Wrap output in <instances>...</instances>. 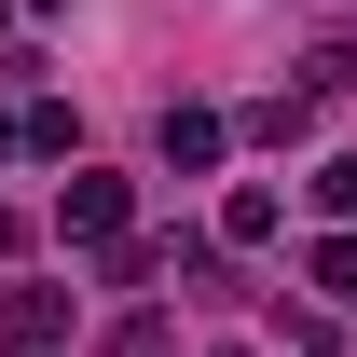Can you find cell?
Instances as JSON below:
<instances>
[{"instance_id":"6da1fadb","label":"cell","mask_w":357,"mask_h":357,"mask_svg":"<svg viewBox=\"0 0 357 357\" xmlns=\"http://www.w3.org/2000/svg\"><path fill=\"white\" fill-rule=\"evenodd\" d=\"M55 234L69 248H110V234H137V178H110V165H69V192H55Z\"/></svg>"},{"instance_id":"7a4b0ae2","label":"cell","mask_w":357,"mask_h":357,"mask_svg":"<svg viewBox=\"0 0 357 357\" xmlns=\"http://www.w3.org/2000/svg\"><path fill=\"white\" fill-rule=\"evenodd\" d=\"M220 151H234V124L206 110V96H178L165 124H151V165H165V178H220Z\"/></svg>"},{"instance_id":"3957f363","label":"cell","mask_w":357,"mask_h":357,"mask_svg":"<svg viewBox=\"0 0 357 357\" xmlns=\"http://www.w3.org/2000/svg\"><path fill=\"white\" fill-rule=\"evenodd\" d=\"M0 344H14V357H55V344H69V289H0Z\"/></svg>"},{"instance_id":"277c9868","label":"cell","mask_w":357,"mask_h":357,"mask_svg":"<svg viewBox=\"0 0 357 357\" xmlns=\"http://www.w3.org/2000/svg\"><path fill=\"white\" fill-rule=\"evenodd\" d=\"M275 234H289V192L275 178H234L220 192V248H275Z\"/></svg>"},{"instance_id":"5b68a950","label":"cell","mask_w":357,"mask_h":357,"mask_svg":"<svg viewBox=\"0 0 357 357\" xmlns=\"http://www.w3.org/2000/svg\"><path fill=\"white\" fill-rule=\"evenodd\" d=\"M14 151H42V165H83V124H69V96H28V110H14Z\"/></svg>"},{"instance_id":"8992f818","label":"cell","mask_w":357,"mask_h":357,"mask_svg":"<svg viewBox=\"0 0 357 357\" xmlns=\"http://www.w3.org/2000/svg\"><path fill=\"white\" fill-rule=\"evenodd\" d=\"M234 137H261V151H303V137H316V96H303V83H289V96H261Z\"/></svg>"},{"instance_id":"52a82bcc","label":"cell","mask_w":357,"mask_h":357,"mask_svg":"<svg viewBox=\"0 0 357 357\" xmlns=\"http://www.w3.org/2000/svg\"><path fill=\"white\" fill-rule=\"evenodd\" d=\"M303 289H316V303H357V234H316V248H303Z\"/></svg>"},{"instance_id":"ba28073f","label":"cell","mask_w":357,"mask_h":357,"mask_svg":"<svg viewBox=\"0 0 357 357\" xmlns=\"http://www.w3.org/2000/svg\"><path fill=\"white\" fill-rule=\"evenodd\" d=\"M303 192H316V220H357V151H330V165L303 178Z\"/></svg>"},{"instance_id":"9c48e42d","label":"cell","mask_w":357,"mask_h":357,"mask_svg":"<svg viewBox=\"0 0 357 357\" xmlns=\"http://www.w3.org/2000/svg\"><path fill=\"white\" fill-rule=\"evenodd\" d=\"M110 357H178V330H165V316H124V330H110Z\"/></svg>"},{"instance_id":"30bf717a","label":"cell","mask_w":357,"mask_h":357,"mask_svg":"<svg viewBox=\"0 0 357 357\" xmlns=\"http://www.w3.org/2000/svg\"><path fill=\"white\" fill-rule=\"evenodd\" d=\"M14 14H69V0H14Z\"/></svg>"},{"instance_id":"8fae6325","label":"cell","mask_w":357,"mask_h":357,"mask_svg":"<svg viewBox=\"0 0 357 357\" xmlns=\"http://www.w3.org/2000/svg\"><path fill=\"white\" fill-rule=\"evenodd\" d=\"M0 165H14V110H0Z\"/></svg>"},{"instance_id":"7c38bea8","label":"cell","mask_w":357,"mask_h":357,"mask_svg":"<svg viewBox=\"0 0 357 357\" xmlns=\"http://www.w3.org/2000/svg\"><path fill=\"white\" fill-rule=\"evenodd\" d=\"M0 42H14V0H0Z\"/></svg>"},{"instance_id":"4fadbf2b","label":"cell","mask_w":357,"mask_h":357,"mask_svg":"<svg viewBox=\"0 0 357 357\" xmlns=\"http://www.w3.org/2000/svg\"><path fill=\"white\" fill-rule=\"evenodd\" d=\"M220 357H261V344H220Z\"/></svg>"},{"instance_id":"5bb4252c","label":"cell","mask_w":357,"mask_h":357,"mask_svg":"<svg viewBox=\"0 0 357 357\" xmlns=\"http://www.w3.org/2000/svg\"><path fill=\"white\" fill-rule=\"evenodd\" d=\"M303 357H316V344H303Z\"/></svg>"}]
</instances>
